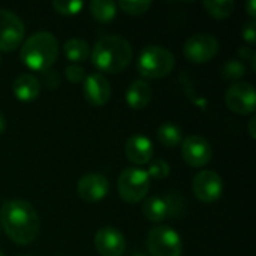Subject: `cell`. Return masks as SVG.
<instances>
[{"mask_svg":"<svg viewBox=\"0 0 256 256\" xmlns=\"http://www.w3.org/2000/svg\"><path fill=\"white\" fill-rule=\"evenodd\" d=\"M90 57L93 66L98 70L106 74H118L132 62L134 51L124 38L118 34H108L96 42Z\"/></svg>","mask_w":256,"mask_h":256,"instance_id":"2","label":"cell"},{"mask_svg":"<svg viewBox=\"0 0 256 256\" xmlns=\"http://www.w3.org/2000/svg\"><path fill=\"white\" fill-rule=\"evenodd\" d=\"M0 224L8 237L20 244L33 243L39 234V216L33 206L24 200H10L0 208Z\"/></svg>","mask_w":256,"mask_h":256,"instance_id":"1","label":"cell"},{"mask_svg":"<svg viewBox=\"0 0 256 256\" xmlns=\"http://www.w3.org/2000/svg\"><path fill=\"white\" fill-rule=\"evenodd\" d=\"M255 122H256V118H252V120H250V123H249V134H250V136H252V138H255L256 136Z\"/></svg>","mask_w":256,"mask_h":256,"instance_id":"32","label":"cell"},{"mask_svg":"<svg viewBox=\"0 0 256 256\" xmlns=\"http://www.w3.org/2000/svg\"><path fill=\"white\" fill-rule=\"evenodd\" d=\"M64 75H66L68 81L72 82V84L84 82V80H86V76H87L84 68H81V66H78V64H69V66L64 69Z\"/></svg>","mask_w":256,"mask_h":256,"instance_id":"27","label":"cell"},{"mask_svg":"<svg viewBox=\"0 0 256 256\" xmlns=\"http://www.w3.org/2000/svg\"><path fill=\"white\" fill-rule=\"evenodd\" d=\"M204 8L212 16L218 20H224L232 14L234 2L232 0H207L204 2Z\"/></svg>","mask_w":256,"mask_h":256,"instance_id":"22","label":"cell"},{"mask_svg":"<svg viewBox=\"0 0 256 256\" xmlns=\"http://www.w3.org/2000/svg\"><path fill=\"white\" fill-rule=\"evenodd\" d=\"M40 93V82L30 74H22L14 81V94L22 102L34 100Z\"/></svg>","mask_w":256,"mask_h":256,"instance_id":"17","label":"cell"},{"mask_svg":"<svg viewBox=\"0 0 256 256\" xmlns=\"http://www.w3.org/2000/svg\"><path fill=\"white\" fill-rule=\"evenodd\" d=\"M246 9H248V14H249L252 18H255L256 16V2L255 0H249V2L246 3Z\"/></svg>","mask_w":256,"mask_h":256,"instance_id":"31","label":"cell"},{"mask_svg":"<svg viewBox=\"0 0 256 256\" xmlns=\"http://www.w3.org/2000/svg\"><path fill=\"white\" fill-rule=\"evenodd\" d=\"M58 56V42L50 32L33 33L21 46L20 57L22 63L36 72L51 69Z\"/></svg>","mask_w":256,"mask_h":256,"instance_id":"3","label":"cell"},{"mask_svg":"<svg viewBox=\"0 0 256 256\" xmlns=\"http://www.w3.org/2000/svg\"><path fill=\"white\" fill-rule=\"evenodd\" d=\"M242 36L243 39L249 44V45H254L256 42V22L252 20L249 22L244 24L243 30H242Z\"/></svg>","mask_w":256,"mask_h":256,"instance_id":"28","label":"cell"},{"mask_svg":"<svg viewBox=\"0 0 256 256\" xmlns=\"http://www.w3.org/2000/svg\"><path fill=\"white\" fill-rule=\"evenodd\" d=\"M225 102L228 108L240 116H248L255 112L256 93L250 82H236L225 94Z\"/></svg>","mask_w":256,"mask_h":256,"instance_id":"9","label":"cell"},{"mask_svg":"<svg viewBox=\"0 0 256 256\" xmlns=\"http://www.w3.org/2000/svg\"><path fill=\"white\" fill-rule=\"evenodd\" d=\"M26 27L18 15L8 9H0V51L16 50L24 39Z\"/></svg>","mask_w":256,"mask_h":256,"instance_id":"7","label":"cell"},{"mask_svg":"<svg viewBox=\"0 0 256 256\" xmlns=\"http://www.w3.org/2000/svg\"><path fill=\"white\" fill-rule=\"evenodd\" d=\"M246 72H248V68H246V64L240 58L228 60L224 64V68H222V74L228 80H238L243 75H246Z\"/></svg>","mask_w":256,"mask_h":256,"instance_id":"23","label":"cell"},{"mask_svg":"<svg viewBox=\"0 0 256 256\" xmlns=\"http://www.w3.org/2000/svg\"><path fill=\"white\" fill-rule=\"evenodd\" d=\"M147 249L152 256H182L183 244L180 236L172 228L160 225L150 230Z\"/></svg>","mask_w":256,"mask_h":256,"instance_id":"6","label":"cell"},{"mask_svg":"<svg viewBox=\"0 0 256 256\" xmlns=\"http://www.w3.org/2000/svg\"><path fill=\"white\" fill-rule=\"evenodd\" d=\"M132 256H144L142 254H135V255H132Z\"/></svg>","mask_w":256,"mask_h":256,"instance_id":"34","label":"cell"},{"mask_svg":"<svg viewBox=\"0 0 256 256\" xmlns=\"http://www.w3.org/2000/svg\"><path fill=\"white\" fill-rule=\"evenodd\" d=\"M118 195L123 201L129 204L141 202L150 189V177L147 171L136 166L124 168L117 180Z\"/></svg>","mask_w":256,"mask_h":256,"instance_id":"5","label":"cell"},{"mask_svg":"<svg viewBox=\"0 0 256 256\" xmlns=\"http://www.w3.org/2000/svg\"><path fill=\"white\" fill-rule=\"evenodd\" d=\"M4 129H6V118H4L3 112L0 111V134H2Z\"/></svg>","mask_w":256,"mask_h":256,"instance_id":"33","label":"cell"},{"mask_svg":"<svg viewBox=\"0 0 256 256\" xmlns=\"http://www.w3.org/2000/svg\"><path fill=\"white\" fill-rule=\"evenodd\" d=\"M212 153L210 142L200 135H190L182 141L183 159L190 166L201 168L207 165L212 160Z\"/></svg>","mask_w":256,"mask_h":256,"instance_id":"11","label":"cell"},{"mask_svg":"<svg viewBox=\"0 0 256 256\" xmlns=\"http://www.w3.org/2000/svg\"><path fill=\"white\" fill-rule=\"evenodd\" d=\"M170 164L164 159H154V160H150L148 164V170H147V174L150 178H154V180H164L170 176Z\"/></svg>","mask_w":256,"mask_h":256,"instance_id":"24","label":"cell"},{"mask_svg":"<svg viewBox=\"0 0 256 256\" xmlns=\"http://www.w3.org/2000/svg\"><path fill=\"white\" fill-rule=\"evenodd\" d=\"M90 14L99 22H110L117 15V3L108 0H93L88 4Z\"/></svg>","mask_w":256,"mask_h":256,"instance_id":"20","label":"cell"},{"mask_svg":"<svg viewBox=\"0 0 256 256\" xmlns=\"http://www.w3.org/2000/svg\"><path fill=\"white\" fill-rule=\"evenodd\" d=\"M152 3L150 2H144V0H122L118 2V8L122 10H124L129 15H142L150 9Z\"/></svg>","mask_w":256,"mask_h":256,"instance_id":"25","label":"cell"},{"mask_svg":"<svg viewBox=\"0 0 256 256\" xmlns=\"http://www.w3.org/2000/svg\"><path fill=\"white\" fill-rule=\"evenodd\" d=\"M63 51H64V56L68 60H70L74 63H81L90 57L92 48L87 40L80 39V38H72V39L66 40Z\"/></svg>","mask_w":256,"mask_h":256,"instance_id":"19","label":"cell"},{"mask_svg":"<svg viewBox=\"0 0 256 256\" xmlns=\"http://www.w3.org/2000/svg\"><path fill=\"white\" fill-rule=\"evenodd\" d=\"M44 74V84L48 87V88H56V87H58V84H60V76H58V74L54 70V69H48V70H45V72H42Z\"/></svg>","mask_w":256,"mask_h":256,"instance_id":"29","label":"cell"},{"mask_svg":"<svg viewBox=\"0 0 256 256\" xmlns=\"http://www.w3.org/2000/svg\"><path fill=\"white\" fill-rule=\"evenodd\" d=\"M176 66V58L172 52L159 45L146 46L136 62L138 74L147 80H159L172 72Z\"/></svg>","mask_w":256,"mask_h":256,"instance_id":"4","label":"cell"},{"mask_svg":"<svg viewBox=\"0 0 256 256\" xmlns=\"http://www.w3.org/2000/svg\"><path fill=\"white\" fill-rule=\"evenodd\" d=\"M0 63H2V58H0Z\"/></svg>","mask_w":256,"mask_h":256,"instance_id":"36","label":"cell"},{"mask_svg":"<svg viewBox=\"0 0 256 256\" xmlns=\"http://www.w3.org/2000/svg\"><path fill=\"white\" fill-rule=\"evenodd\" d=\"M152 100V87L144 80L134 81L126 92V102L132 110H144Z\"/></svg>","mask_w":256,"mask_h":256,"instance_id":"18","label":"cell"},{"mask_svg":"<svg viewBox=\"0 0 256 256\" xmlns=\"http://www.w3.org/2000/svg\"><path fill=\"white\" fill-rule=\"evenodd\" d=\"M238 56H240V60H249V62H252V69H256V56L254 48H240Z\"/></svg>","mask_w":256,"mask_h":256,"instance_id":"30","label":"cell"},{"mask_svg":"<svg viewBox=\"0 0 256 256\" xmlns=\"http://www.w3.org/2000/svg\"><path fill=\"white\" fill-rule=\"evenodd\" d=\"M192 190L201 202L212 204L222 196L224 182L218 172L206 170L195 176L192 183Z\"/></svg>","mask_w":256,"mask_h":256,"instance_id":"10","label":"cell"},{"mask_svg":"<svg viewBox=\"0 0 256 256\" xmlns=\"http://www.w3.org/2000/svg\"><path fill=\"white\" fill-rule=\"evenodd\" d=\"M108 190H110V183L106 177L96 172L82 176L76 184V192L80 198L88 204L104 200L108 195Z\"/></svg>","mask_w":256,"mask_h":256,"instance_id":"12","label":"cell"},{"mask_svg":"<svg viewBox=\"0 0 256 256\" xmlns=\"http://www.w3.org/2000/svg\"><path fill=\"white\" fill-rule=\"evenodd\" d=\"M219 51V42L213 34L198 33L190 36L183 46L186 58L192 63L210 62Z\"/></svg>","mask_w":256,"mask_h":256,"instance_id":"8","label":"cell"},{"mask_svg":"<svg viewBox=\"0 0 256 256\" xmlns=\"http://www.w3.org/2000/svg\"><path fill=\"white\" fill-rule=\"evenodd\" d=\"M52 8L57 14L60 15H76L82 10L84 3L76 0V2H64V0H54L52 2Z\"/></svg>","mask_w":256,"mask_h":256,"instance_id":"26","label":"cell"},{"mask_svg":"<svg viewBox=\"0 0 256 256\" xmlns=\"http://www.w3.org/2000/svg\"><path fill=\"white\" fill-rule=\"evenodd\" d=\"M158 138L165 147H176L182 144L183 141V134L182 129L172 123H164L158 129Z\"/></svg>","mask_w":256,"mask_h":256,"instance_id":"21","label":"cell"},{"mask_svg":"<svg viewBox=\"0 0 256 256\" xmlns=\"http://www.w3.org/2000/svg\"><path fill=\"white\" fill-rule=\"evenodd\" d=\"M94 246L100 256H122L126 250V240L116 228L104 226L94 236Z\"/></svg>","mask_w":256,"mask_h":256,"instance_id":"13","label":"cell"},{"mask_svg":"<svg viewBox=\"0 0 256 256\" xmlns=\"http://www.w3.org/2000/svg\"><path fill=\"white\" fill-rule=\"evenodd\" d=\"M0 256H4V255H3V254H2V252H0Z\"/></svg>","mask_w":256,"mask_h":256,"instance_id":"35","label":"cell"},{"mask_svg":"<svg viewBox=\"0 0 256 256\" xmlns=\"http://www.w3.org/2000/svg\"><path fill=\"white\" fill-rule=\"evenodd\" d=\"M177 202L174 201V196H152L144 201L142 204V213L144 216L154 224H160L178 213L176 208Z\"/></svg>","mask_w":256,"mask_h":256,"instance_id":"14","label":"cell"},{"mask_svg":"<svg viewBox=\"0 0 256 256\" xmlns=\"http://www.w3.org/2000/svg\"><path fill=\"white\" fill-rule=\"evenodd\" d=\"M86 100L93 106H104L111 98L110 81L102 74H90L84 80Z\"/></svg>","mask_w":256,"mask_h":256,"instance_id":"15","label":"cell"},{"mask_svg":"<svg viewBox=\"0 0 256 256\" xmlns=\"http://www.w3.org/2000/svg\"><path fill=\"white\" fill-rule=\"evenodd\" d=\"M124 153H126V158L132 164L146 165V164H150L154 154V147H153V142L147 136L132 135L124 144Z\"/></svg>","mask_w":256,"mask_h":256,"instance_id":"16","label":"cell"}]
</instances>
